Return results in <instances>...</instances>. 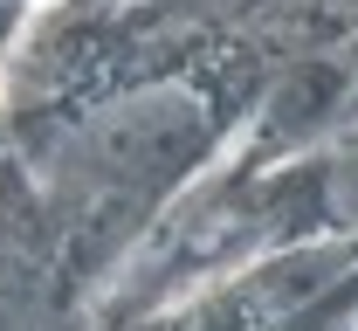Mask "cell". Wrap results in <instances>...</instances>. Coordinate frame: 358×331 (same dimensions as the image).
Here are the masks:
<instances>
[{"mask_svg":"<svg viewBox=\"0 0 358 331\" xmlns=\"http://www.w3.org/2000/svg\"><path fill=\"white\" fill-rule=\"evenodd\" d=\"M221 139V111L200 83L110 90L55 118L28 159V200L42 207L76 276L117 255L173 200Z\"/></svg>","mask_w":358,"mask_h":331,"instance_id":"6da1fadb","label":"cell"},{"mask_svg":"<svg viewBox=\"0 0 358 331\" xmlns=\"http://www.w3.org/2000/svg\"><path fill=\"white\" fill-rule=\"evenodd\" d=\"M76 262L42 221L28 187L0 193V331H62Z\"/></svg>","mask_w":358,"mask_h":331,"instance_id":"7a4b0ae2","label":"cell"},{"mask_svg":"<svg viewBox=\"0 0 358 331\" xmlns=\"http://www.w3.org/2000/svg\"><path fill=\"white\" fill-rule=\"evenodd\" d=\"M317 207H324L331 221H358V145L317 173Z\"/></svg>","mask_w":358,"mask_h":331,"instance_id":"3957f363","label":"cell"}]
</instances>
